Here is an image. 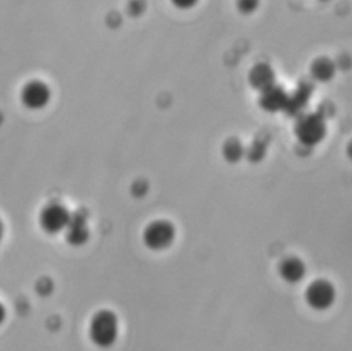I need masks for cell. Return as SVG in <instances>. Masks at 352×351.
Segmentation results:
<instances>
[{
	"label": "cell",
	"mask_w": 352,
	"mask_h": 351,
	"mask_svg": "<svg viewBox=\"0 0 352 351\" xmlns=\"http://www.w3.org/2000/svg\"><path fill=\"white\" fill-rule=\"evenodd\" d=\"M89 231L87 227V216L82 212H77L72 215L70 222L66 227V240L69 244L77 246L82 245L88 240Z\"/></svg>",
	"instance_id": "52a82bcc"
},
{
	"label": "cell",
	"mask_w": 352,
	"mask_h": 351,
	"mask_svg": "<svg viewBox=\"0 0 352 351\" xmlns=\"http://www.w3.org/2000/svg\"><path fill=\"white\" fill-rule=\"evenodd\" d=\"M294 132L302 145L314 146L323 139L326 134V125L319 116L308 114L297 121Z\"/></svg>",
	"instance_id": "5b68a950"
},
{
	"label": "cell",
	"mask_w": 352,
	"mask_h": 351,
	"mask_svg": "<svg viewBox=\"0 0 352 351\" xmlns=\"http://www.w3.org/2000/svg\"><path fill=\"white\" fill-rule=\"evenodd\" d=\"M118 336V318L111 310L98 311L89 323V337L99 347H110Z\"/></svg>",
	"instance_id": "6da1fadb"
},
{
	"label": "cell",
	"mask_w": 352,
	"mask_h": 351,
	"mask_svg": "<svg viewBox=\"0 0 352 351\" xmlns=\"http://www.w3.org/2000/svg\"><path fill=\"white\" fill-rule=\"evenodd\" d=\"M346 156H348V158L352 160V140H349V143L346 146Z\"/></svg>",
	"instance_id": "5bb4252c"
},
{
	"label": "cell",
	"mask_w": 352,
	"mask_h": 351,
	"mask_svg": "<svg viewBox=\"0 0 352 351\" xmlns=\"http://www.w3.org/2000/svg\"><path fill=\"white\" fill-rule=\"evenodd\" d=\"M176 230L169 220H154L143 231V242L151 251H164L175 240Z\"/></svg>",
	"instance_id": "7a4b0ae2"
},
{
	"label": "cell",
	"mask_w": 352,
	"mask_h": 351,
	"mask_svg": "<svg viewBox=\"0 0 352 351\" xmlns=\"http://www.w3.org/2000/svg\"><path fill=\"white\" fill-rule=\"evenodd\" d=\"M258 0H238V7L243 12H252L257 7Z\"/></svg>",
	"instance_id": "7c38bea8"
},
{
	"label": "cell",
	"mask_w": 352,
	"mask_h": 351,
	"mask_svg": "<svg viewBox=\"0 0 352 351\" xmlns=\"http://www.w3.org/2000/svg\"><path fill=\"white\" fill-rule=\"evenodd\" d=\"M279 275L289 284H297L305 275V264L297 256L285 257L279 264Z\"/></svg>",
	"instance_id": "ba28073f"
},
{
	"label": "cell",
	"mask_w": 352,
	"mask_h": 351,
	"mask_svg": "<svg viewBox=\"0 0 352 351\" xmlns=\"http://www.w3.org/2000/svg\"><path fill=\"white\" fill-rule=\"evenodd\" d=\"M72 215L59 202H48L38 215V223L47 234H58L67 227Z\"/></svg>",
	"instance_id": "3957f363"
},
{
	"label": "cell",
	"mask_w": 352,
	"mask_h": 351,
	"mask_svg": "<svg viewBox=\"0 0 352 351\" xmlns=\"http://www.w3.org/2000/svg\"><path fill=\"white\" fill-rule=\"evenodd\" d=\"M50 99H51V91L48 85L37 80L28 83L21 92L22 103L32 110L43 109L44 106H47Z\"/></svg>",
	"instance_id": "8992f818"
},
{
	"label": "cell",
	"mask_w": 352,
	"mask_h": 351,
	"mask_svg": "<svg viewBox=\"0 0 352 351\" xmlns=\"http://www.w3.org/2000/svg\"><path fill=\"white\" fill-rule=\"evenodd\" d=\"M336 300V289L334 285L323 278L312 281L305 290V301L307 304L316 310L323 311L333 306Z\"/></svg>",
	"instance_id": "277c9868"
},
{
	"label": "cell",
	"mask_w": 352,
	"mask_h": 351,
	"mask_svg": "<svg viewBox=\"0 0 352 351\" xmlns=\"http://www.w3.org/2000/svg\"><path fill=\"white\" fill-rule=\"evenodd\" d=\"M249 83L258 91H265L274 85V73L265 63H257L249 73Z\"/></svg>",
	"instance_id": "9c48e42d"
},
{
	"label": "cell",
	"mask_w": 352,
	"mask_h": 351,
	"mask_svg": "<svg viewBox=\"0 0 352 351\" xmlns=\"http://www.w3.org/2000/svg\"><path fill=\"white\" fill-rule=\"evenodd\" d=\"M172 4L180 10H188V8H192L198 0H170Z\"/></svg>",
	"instance_id": "4fadbf2b"
},
{
	"label": "cell",
	"mask_w": 352,
	"mask_h": 351,
	"mask_svg": "<svg viewBox=\"0 0 352 351\" xmlns=\"http://www.w3.org/2000/svg\"><path fill=\"white\" fill-rule=\"evenodd\" d=\"M242 146L236 139H230L226 145H224V157L227 161L230 162H235L242 157Z\"/></svg>",
	"instance_id": "8fae6325"
},
{
	"label": "cell",
	"mask_w": 352,
	"mask_h": 351,
	"mask_svg": "<svg viewBox=\"0 0 352 351\" xmlns=\"http://www.w3.org/2000/svg\"><path fill=\"white\" fill-rule=\"evenodd\" d=\"M286 102H287L286 95L279 88H275L274 85L263 91V95L260 98V106L267 111H276L282 109L286 105Z\"/></svg>",
	"instance_id": "30bf717a"
}]
</instances>
